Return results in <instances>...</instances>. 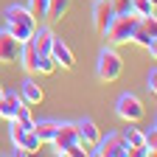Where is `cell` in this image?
<instances>
[{
  "label": "cell",
  "mask_w": 157,
  "mask_h": 157,
  "mask_svg": "<svg viewBox=\"0 0 157 157\" xmlns=\"http://www.w3.org/2000/svg\"><path fill=\"white\" fill-rule=\"evenodd\" d=\"M3 20H6V31L17 39L20 45L28 42L34 28H36V17L28 11V6H20V3H9L6 11H3Z\"/></svg>",
  "instance_id": "1"
},
{
  "label": "cell",
  "mask_w": 157,
  "mask_h": 157,
  "mask_svg": "<svg viewBox=\"0 0 157 157\" xmlns=\"http://www.w3.org/2000/svg\"><path fill=\"white\" fill-rule=\"evenodd\" d=\"M137 20H140L137 14H115L112 23L107 25V31L101 36L107 39V45H126V42H132V36H135Z\"/></svg>",
  "instance_id": "2"
},
{
  "label": "cell",
  "mask_w": 157,
  "mask_h": 157,
  "mask_svg": "<svg viewBox=\"0 0 157 157\" xmlns=\"http://www.w3.org/2000/svg\"><path fill=\"white\" fill-rule=\"evenodd\" d=\"M121 70H124V59H121V53L115 51V45H104L101 51H98V62H95V73H98V78L101 82H115L118 76H121Z\"/></svg>",
  "instance_id": "3"
},
{
  "label": "cell",
  "mask_w": 157,
  "mask_h": 157,
  "mask_svg": "<svg viewBox=\"0 0 157 157\" xmlns=\"http://www.w3.org/2000/svg\"><path fill=\"white\" fill-rule=\"evenodd\" d=\"M87 154H93V157H129V154H135V149L121 137V132H109L107 137H98V143L90 146Z\"/></svg>",
  "instance_id": "4"
},
{
  "label": "cell",
  "mask_w": 157,
  "mask_h": 157,
  "mask_svg": "<svg viewBox=\"0 0 157 157\" xmlns=\"http://www.w3.org/2000/svg\"><path fill=\"white\" fill-rule=\"evenodd\" d=\"M115 115L121 118L124 124H137V121H143V104H140V98H137L135 93H121L118 95V101H115Z\"/></svg>",
  "instance_id": "5"
},
{
  "label": "cell",
  "mask_w": 157,
  "mask_h": 157,
  "mask_svg": "<svg viewBox=\"0 0 157 157\" xmlns=\"http://www.w3.org/2000/svg\"><path fill=\"white\" fill-rule=\"evenodd\" d=\"M132 42L143 45L149 51V56H151V62H154V56H157V20H154V14L137 20V28H135Z\"/></svg>",
  "instance_id": "6"
},
{
  "label": "cell",
  "mask_w": 157,
  "mask_h": 157,
  "mask_svg": "<svg viewBox=\"0 0 157 157\" xmlns=\"http://www.w3.org/2000/svg\"><path fill=\"white\" fill-rule=\"evenodd\" d=\"M73 143H78L76 124H59V126H56V135H53V140H51L53 154L65 157V149H67V146H73Z\"/></svg>",
  "instance_id": "7"
},
{
  "label": "cell",
  "mask_w": 157,
  "mask_h": 157,
  "mask_svg": "<svg viewBox=\"0 0 157 157\" xmlns=\"http://www.w3.org/2000/svg\"><path fill=\"white\" fill-rule=\"evenodd\" d=\"M48 53H51V59L56 62V67H65V70H70V67L76 65V56H73L70 45L65 42V39H59L56 34H53V39H51V48H48Z\"/></svg>",
  "instance_id": "8"
},
{
  "label": "cell",
  "mask_w": 157,
  "mask_h": 157,
  "mask_svg": "<svg viewBox=\"0 0 157 157\" xmlns=\"http://www.w3.org/2000/svg\"><path fill=\"white\" fill-rule=\"evenodd\" d=\"M112 17H115V11H112V0H95V6H93V25H95L98 34L107 31V25L112 23Z\"/></svg>",
  "instance_id": "9"
},
{
  "label": "cell",
  "mask_w": 157,
  "mask_h": 157,
  "mask_svg": "<svg viewBox=\"0 0 157 157\" xmlns=\"http://www.w3.org/2000/svg\"><path fill=\"white\" fill-rule=\"evenodd\" d=\"M17 56H20V42L6 28H0V65H14Z\"/></svg>",
  "instance_id": "10"
},
{
  "label": "cell",
  "mask_w": 157,
  "mask_h": 157,
  "mask_svg": "<svg viewBox=\"0 0 157 157\" xmlns=\"http://www.w3.org/2000/svg\"><path fill=\"white\" fill-rule=\"evenodd\" d=\"M73 124H76V132H78V140H82L87 149L98 143V137H101V129L95 126L93 118H78V121H73Z\"/></svg>",
  "instance_id": "11"
},
{
  "label": "cell",
  "mask_w": 157,
  "mask_h": 157,
  "mask_svg": "<svg viewBox=\"0 0 157 157\" xmlns=\"http://www.w3.org/2000/svg\"><path fill=\"white\" fill-rule=\"evenodd\" d=\"M20 95H23V101H25L28 107L42 104V98H45V93H42V87H39V82H34L31 76L20 82Z\"/></svg>",
  "instance_id": "12"
},
{
  "label": "cell",
  "mask_w": 157,
  "mask_h": 157,
  "mask_svg": "<svg viewBox=\"0 0 157 157\" xmlns=\"http://www.w3.org/2000/svg\"><path fill=\"white\" fill-rule=\"evenodd\" d=\"M23 104L25 101H23V95H20L17 90L14 93H3V98H0V118H3V121H11Z\"/></svg>",
  "instance_id": "13"
},
{
  "label": "cell",
  "mask_w": 157,
  "mask_h": 157,
  "mask_svg": "<svg viewBox=\"0 0 157 157\" xmlns=\"http://www.w3.org/2000/svg\"><path fill=\"white\" fill-rule=\"evenodd\" d=\"M51 39H53V31H51L48 25H39V28H34V34H31L28 42L34 45V51H36V53H48Z\"/></svg>",
  "instance_id": "14"
},
{
  "label": "cell",
  "mask_w": 157,
  "mask_h": 157,
  "mask_svg": "<svg viewBox=\"0 0 157 157\" xmlns=\"http://www.w3.org/2000/svg\"><path fill=\"white\" fill-rule=\"evenodd\" d=\"M56 126H59V121H53V118H42V121H34V135L39 137V143H42V146L53 140Z\"/></svg>",
  "instance_id": "15"
},
{
  "label": "cell",
  "mask_w": 157,
  "mask_h": 157,
  "mask_svg": "<svg viewBox=\"0 0 157 157\" xmlns=\"http://www.w3.org/2000/svg\"><path fill=\"white\" fill-rule=\"evenodd\" d=\"M36 59H39V53L34 51L31 42H23V45H20V56H17V62L23 65L28 73H36Z\"/></svg>",
  "instance_id": "16"
},
{
  "label": "cell",
  "mask_w": 157,
  "mask_h": 157,
  "mask_svg": "<svg viewBox=\"0 0 157 157\" xmlns=\"http://www.w3.org/2000/svg\"><path fill=\"white\" fill-rule=\"evenodd\" d=\"M17 149H23V154H34V151L42 149V143H39V137L34 135V129H25L20 135V140H17Z\"/></svg>",
  "instance_id": "17"
},
{
  "label": "cell",
  "mask_w": 157,
  "mask_h": 157,
  "mask_svg": "<svg viewBox=\"0 0 157 157\" xmlns=\"http://www.w3.org/2000/svg\"><path fill=\"white\" fill-rule=\"evenodd\" d=\"M70 11V0H48V20H62Z\"/></svg>",
  "instance_id": "18"
},
{
  "label": "cell",
  "mask_w": 157,
  "mask_h": 157,
  "mask_svg": "<svg viewBox=\"0 0 157 157\" xmlns=\"http://www.w3.org/2000/svg\"><path fill=\"white\" fill-rule=\"evenodd\" d=\"M121 137H124V140H126V143H129L132 149H137V146L143 143V129H135V126L129 124V126H126V129L121 132Z\"/></svg>",
  "instance_id": "19"
},
{
  "label": "cell",
  "mask_w": 157,
  "mask_h": 157,
  "mask_svg": "<svg viewBox=\"0 0 157 157\" xmlns=\"http://www.w3.org/2000/svg\"><path fill=\"white\" fill-rule=\"evenodd\" d=\"M14 121L23 126V129H34V115H31V107L28 104H23L17 109V115H14Z\"/></svg>",
  "instance_id": "20"
},
{
  "label": "cell",
  "mask_w": 157,
  "mask_h": 157,
  "mask_svg": "<svg viewBox=\"0 0 157 157\" xmlns=\"http://www.w3.org/2000/svg\"><path fill=\"white\" fill-rule=\"evenodd\" d=\"M132 11L137 17H151L154 14V0H132Z\"/></svg>",
  "instance_id": "21"
},
{
  "label": "cell",
  "mask_w": 157,
  "mask_h": 157,
  "mask_svg": "<svg viewBox=\"0 0 157 157\" xmlns=\"http://www.w3.org/2000/svg\"><path fill=\"white\" fill-rule=\"evenodd\" d=\"M56 70V62L51 59V53H39V59H36V73H42V76H51Z\"/></svg>",
  "instance_id": "22"
},
{
  "label": "cell",
  "mask_w": 157,
  "mask_h": 157,
  "mask_svg": "<svg viewBox=\"0 0 157 157\" xmlns=\"http://www.w3.org/2000/svg\"><path fill=\"white\" fill-rule=\"evenodd\" d=\"M28 11L34 17H45L48 14V0H28Z\"/></svg>",
  "instance_id": "23"
},
{
  "label": "cell",
  "mask_w": 157,
  "mask_h": 157,
  "mask_svg": "<svg viewBox=\"0 0 157 157\" xmlns=\"http://www.w3.org/2000/svg\"><path fill=\"white\" fill-rule=\"evenodd\" d=\"M143 143L151 146V149H157V124H154V121H151V126L143 129Z\"/></svg>",
  "instance_id": "24"
},
{
  "label": "cell",
  "mask_w": 157,
  "mask_h": 157,
  "mask_svg": "<svg viewBox=\"0 0 157 157\" xmlns=\"http://www.w3.org/2000/svg\"><path fill=\"white\" fill-rule=\"evenodd\" d=\"M146 90L154 95L157 93V70H154V65H151V70H149V76H146Z\"/></svg>",
  "instance_id": "25"
},
{
  "label": "cell",
  "mask_w": 157,
  "mask_h": 157,
  "mask_svg": "<svg viewBox=\"0 0 157 157\" xmlns=\"http://www.w3.org/2000/svg\"><path fill=\"white\" fill-rule=\"evenodd\" d=\"M3 93H6V90H3V84H0V98H3Z\"/></svg>",
  "instance_id": "26"
}]
</instances>
